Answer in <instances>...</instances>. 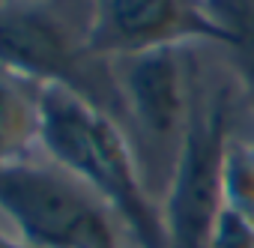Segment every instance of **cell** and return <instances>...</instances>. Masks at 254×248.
<instances>
[{"label": "cell", "mask_w": 254, "mask_h": 248, "mask_svg": "<svg viewBox=\"0 0 254 248\" xmlns=\"http://www.w3.org/2000/svg\"><path fill=\"white\" fill-rule=\"evenodd\" d=\"M39 141L51 159L87 183L120 215L141 248H168L162 209L144 188L132 147L108 114L66 84H39Z\"/></svg>", "instance_id": "1"}, {"label": "cell", "mask_w": 254, "mask_h": 248, "mask_svg": "<svg viewBox=\"0 0 254 248\" xmlns=\"http://www.w3.org/2000/svg\"><path fill=\"white\" fill-rule=\"evenodd\" d=\"M0 212L33 248H117L111 206L57 162H0Z\"/></svg>", "instance_id": "2"}, {"label": "cell", "mask_w": 254, "mask_h": 248, "mask_svg": "<svg viewBox=\"0 0 254 248\" xmlns=\"http://www.w3.org/2000/svg\"><path fill=\"white\" fill-rule=\"evenodd\" d=\"M227 144L230 132L224 96L194 105L162 209L168 248H209L224 206Z\"/></svg>", "instance_id": "3"}, {"label": "cell", "mask_w": 254, "mask_h": 248, "mask_svg": "<svg viewBox=\"0 0 254 248\" xmlns=\"http://www.w3.org/2000/svg\"><path fill=\"white\" fill-rule=\"evenodd\" d=\"M212 39L233 48L212 0H96L87 48L96 54L132 57L183 42Z\"/></svg>", "instance_id": "4"}, {"label": "cell", "mask_w": 254, "mask_h": 248, "mask_svg": "<svg viewBox=\"0 0 254 248\" xmlns=\"http://www.w3.org/2000/svg\"><path fill=\"white\" fill-rule=\"evenodd\" d=\"M123 99L144 144L174 147L180 156L194 108V87L186 78L180 48L123 57Z\"/></svg>", "instance_id": "5"}, {"label": "cell", "mask_w": 254, "mask_h": 248, "mask_svg": "<svg viewBox=\"0 0 254 248\" xmlns=\"http://www.w3.org/2000/svg\"><path fill=\"white\" fill-rule=\"evenodd\" d=\"M81 51L72 33L51 15L24 3H0V66L21 78H39L42 84H66L78 72Z\"/></svg>", "instance_id": "6"}, {"label": "cell", "mask_w": 254, "mask_h": 248, "mask_svg": "<svg viewBox=\"0 0 254 248\" xmlns=\"http://www.w3.org/2000/svg\"><path fill=\"white\" fill-rule=\"evenodd\" d=\"M39 90L30 93L21 81L0 78V162H12L33 141H39Z\"/></svg>", "instance_id": "7"}, {"label": "cell", "mask_w": 254, "mask_h": 248, "mask_svg": "<svg viewBox=\"0 0 254 248\" xmlns=\"http://www.w3.org/2000/svg\"><path fill=\"white\" fill-rule=\"evenodd\" d=\"M209 248H254V221H248L230 206H221Z\"/></svg>", "instance_id": "8"}, {"label": "cell", "mask_w": 254, "mask_h": 248, "mask_svg": "<svg viewBox=\"0 0 254 248\" xmlns=\"http://www.w3.org/2000/svg\"><path fill=\"white\" fill-rule=\"evenodd\" d=\"M0 248H33V245H27V242H12V239H6L3 233H0Z\"/></svg>", "instance_id": "9"}]
</instances>
